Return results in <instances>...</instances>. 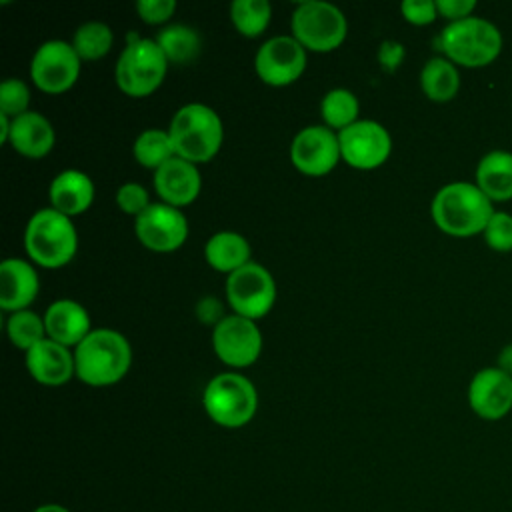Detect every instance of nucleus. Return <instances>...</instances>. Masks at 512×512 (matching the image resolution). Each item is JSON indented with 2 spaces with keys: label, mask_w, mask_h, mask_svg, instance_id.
<instances>
[{
  "label": "nucleus",
  "mask_w": 512,
  "mask_h": 512,
  "mask_svg": "<svg viewBox=\"0 0 512 512\" xmlns=\"http://www.w3.org/2000/svg\"><path fill=\"white\" fill-rule=\"evenodd\" d=\"M434 224L448 236L468 238L482 234L494 214V204L474 182H450L442 186L430 204Z\"/></svg>",
  "instance_id": "nucleus-1"
},
{
  "label": "nucleus",
  "mask_w": 512,
  "mask_h": 512,
  "mask_svg": "<svg viewBox=\"0 0 512 512\" xmlns=\"http://www.w3.org/2000/svg\"><path fill=\"white\" fill-rule=\"evenodd\" d=\"M74 364L76 378L86 386H112L128 374L132 348L120 332L112 328H96L74 348Z\"/></svg>",
  "instance_id": "nucleus-2"
},
{
  "label": "nucleus",
  "mask_w": 512,
  "mask_h": 512,
  "mask_svg": "<svg viewBox=\"0 0 512 512\" xmlns=\"http://www.w3.org/2000/svg\"><path fill=\"white\" fill-rule=\"evenodd\" d=\"M504 46L502 32L486 18L470 16L450 22L438 36V50L462 68H484L492 64Z\"/></svg>",
  "instance_id": "nucleus-3"
},
{
  "label": "nucleus",
  "mask_w": 512,
  "mask_h": 512,
  "mask_svg": "<svg viewBox=\"0 0 512 512\" xmlns=\"http://www.w3.org/2000/svg\"><path fill=\"white\" fill-rule=\"evenodd\" d=\"M168 134L178 158L204 164L218 154L224 140V126L210 106L190 102L172 116Z\"/></svg>",
  "instance_id": "nucleus-4"
},
{
  "label": "nucleus",
  "mask_w": 512,
  "mask_h": 512,
  "mask_svg": "<svg viewBox=\"0 0 512 512\" xmlns=\"http://www.w3.org/2000/svg\"><path fill=\"white\" fill-rule=\"evenodd\" d=\"M24 250L42 268L68 264L78 250V234L72 220L54 208L34 212L24 230Z\"/></svg>",
  "instance_id": "nucleus-5"
},
{
  "label": "nucleus",
  "mask_w": 512,
  "mask_h": 512,
  "mask_svg": "<svg viewBox=\"0 0 512 512\" xmlns=\"http://www.w3.org/2000/svg\"><path fill=\"white\" fill-rule=\"evenodd\" d=\"M168 70V60L154 38L126 36V46L116 60V84L132 98L150 96L160 88Z\"/></svg>",
  "instance_id": "nucleus-6"
},
{
  "label": "nucleus",
  "mask_w": 512,
  "mask_h": 512,
  "mask_svg": "<svg viewBox=\"0 0 512 512\" xmlns=\"http://www.w3.org/2000/svg\"><path fill=\"white\" fill-rule=\"evenodd\" d=\"M202 404L210 420L218 426L240 428L254 418L258 392L246 376L238 372H222L206 384Z\"/></svg>",
  "instance_id": "nucleus-7"
},
{
  "label": "nucleus",
  "mask_w": 512,
  "mask_h": 512,
  "mask_svg": "<svg viewBox=\"0 0 512 512\" xmlns=\"http://www.w3.org/2000/svg\"><path fill=\"white\" fill-rule=\"evenodd\" d=\"M292 36L310 52H332L346 38V18L340 8L320 0L300 2L292 12Z\"/></svg>",
  "instance_id": "nucleus-8"
},
{
  "label": "nucleus",
  "mask_w": 512,
  "mask_h": 512,
  "mask_svg": "<svg viewBox=\"0 0 512 512\" xmlns=\"http://www.w3.org/2000/svg\"><path fill=\"white\" fill-rule=\"evenodd\" d=\"M226 300L234 314L258 320L266 316L276 302V282L258 262H248L226 278Z\"/></svg>",
  "instance_id": "nucleus-9"
},
{
  "label": "nucleus",
  "mask_w": 512,
  "mask_h": 512,
  "mask_svg": "<svg viewBox=\"0 0 512 512\" xmlns=\"http://www.w3.org/2000/svg\"><path fill=\"white\" fill-rule=\"evenodd\" d=\"M80 56L70 42L48 40L38 46L30 62V78L34 86L46 94H62L70 90L80 76Z\"/></svg>",
  "instance_id": "nucleus-10"
},
{
  "label": "nucleus",
  "mask_w": 512,
  "mask_h": 512,
  "mask_svg": "<svg viewBox=\"0 0 512 512\" xmlns=\"http://www.w3.org/2000/svg\"><path fill=\"white\" fill-rule=\"evenodd\" d=\"M336 134L342 160L358 170L382 166L392 152V138L376 120H358Z\"/></svg>",
  "instance_id": "nucleus-11"
},
{
  "label": "nucleus",
  "mask_w": 512,
  "mask_h": 512,
  "mask_svg": "<svg viewBox=\"0 0 512 512\" xmlns=\"http://www.w3.org/2000/svg\"><path fill=\"white\" fill-rule=\"evenodd\" d=\"M212 348L220 362L232 368L254 364L262 352V334L254 320L230 314L212 330Z\"/></svg>",
  "instance_id": "nucleus-12"
},
{
  "label": "nucleus",
  "mask_w": 512,
  "mask_h": 512,
  "mask_svg": "<svg viewBox=\"0 0 512 512\" xmlns=\"http://www.w3.org/2000/svg\"><path fill=\"white\" fill-rule=\"evenodd\" d=\"M306 60V48L294 36H274L258 48L254 68L264 84L280 88L304 74Z\"/></svg>",
  "instance_id": "nucleus-13"
},
{
  "label": "nucleus",
  "mask_w": 512,
  "mask_h": 512,
  "mask_svg": "<svg viewBox=\"0 0 512 512\" xmlns=\"http://www.w3.org/2000/svg\"><path fill=\"white\" fill-rule=\"evenodd\" d=\"M290 160L304 176H326L342 160L338 134L328 126H306L290 144Z\"/></svg>",
  "instance_id": "nucleus-14"
},
{
  "label": "nucleus",
  "mask_w": 512,
  "mask_h": 512,
  "mask_svg": "<svg viewBox=\"0 0 512 512\" xmlns=\"http://www.w3.org/2000/svg\"><path fill=\"white\" fill-rule=\"evenodd\" d=\"M136 238L142 246L154 252H172L180 248L188 238V220L180 212L164 202H152L134 222Z\"/></svg>",
  "instance_id": "nucleus-15"
},
{
  "label": "nucleus",
  "mask_w": 512,
  "mask_h": 512,
  "mask_svg": "<svg viewBox=\"0 0 512 512\" xmlns=\"http://www.w3.org/2000/svg\"><path fill=\"white\" fill-rule=\"evenodd\" d=\"M468 406L488 422L502 420L512 410V376L498 366L480 368L468 384Z\"/></svg>",
  "instance_id": "nucleus-16"
},
{
  "label": "nucleus",
  "mask_w": 512,
  "mask_h": 512,
  "mask_svg": "<svg viewBox=\"0 0 512 512\" xmlns=\"http://www.w3.org/2000/svg\"><path fill=\"white\" fill-rule=\"evenodd\" d=\"M200 172L198 166L174 156L154 172V190L164 204L182 208L192 204L200 194Z\"/></svg>",
  "instance_id": "nucleus-17"
},
{
  "label": "nucleus",
  "mask_w": 512,
  "mask_h": 512,
  "mask_svg": "<svg viewBox=\"0 0 512 512\" xmlns=\"http://www.w3.org/2000/svg\"><path fill=\"white\" fill-rule=\"evenodd\" d=\"M26 368L44 386H62L76 376L74 352L50 338L40 340L26 352Z\"/></svg>",
  "instance_id": "nucleus-18"
},
{
  "label": "nucleus",
  "mask_w": 512,
  "mask_h": 512,
  "mask_svg": "<svg viewBox=\"0 0 512 512\" xmlns=\"http://www.w3.org/2000/svg\"><path fill=\"white\" fill-rule=\"evenodd\" d=\"M40 280L34 266L22 258H6L0 264V308L4 312L28 310L36 300Z\"/></svg>",
  "instance_id": "nucleus-19"
},
{
  "label": "nucleus",
  "mask_w": 512,
  "mask_h": 512,
  "mask_svg": "<svg viewBox=\"0 0 512 512\" xmlns=\"http://www.w3.org/2000/svg\"><path fill=\"white\" fill-rule=\"evenodd\" d=\"M46 336L66 348L78 346L92 330L86 308L70 298L54 300L44 312Z\"/></svg>",
  "instance_id": "nucleus-20"
},
{
  "label": "nucleus",
  "mask_w": 512,
  "mask_h": 512,
  "mask_svg": "<svg viewBox=\"0 0 512 512\" xmlns=\"http://www.w3.org/2000/svg\"><path fill=\"white\" fill-rule=\"evenodd\" d=\"M56 142L54 128L48 118L30 110L12 120L8 144L22 156L38 160L44 158Z\"/></svg>",
  "instance_id": "nucleus-21"
},
{
  "label": "nucleus",
  "mask_w": 512,
  "mask_h": 512,
  "mask_svg": "<svg viewBox=\"0 0 512 512\" xmlns=\"http://www.w3.org/2000/svg\"><path fill=\"white\" fill-rule=\"evenodd\" d=\"M50 204L60 214L72 218L86 212L94 202V182L80 170H62L50 182Z\"/></svg>",
  "instance_id": "nucleus-22"
},
{
  "label": "nucleus",
  "mask_w": 512,
  "mask_h": 512,
  "mask_svg": "<svg viewBox=\"0 0 512 512\" xmlns=\"http://www.w3.org/2000/svg\"><path fill=\"white\" fill-rule=\"evenodd\" d=\"M474 184L488 196L492 204L512 200V152H486L476 164Z\"/></svg>",
  "instance_id": "nucleus-23"
},
{
  "label": "nucleus",
  "mask_w": 512,
  "mask_h": 512,
  "mask_svg": "<svg viewBox=\"0 0 512 512\" xmlns=\"http://www.w3.org/2000/svg\"><path fill=\"white\" fill-rule=\"evenodd\" d=\"M204 258L214 270L232 274L250 262V244L238 232H216L204 246Z\"/></svg>",
  "instance_id": "nucleus-24"
},
{
  "label": "nucleus",
  "mask_w": 512,
  "mask_h": 512,
  "mask_svg": "<svg viewBox=\"0 0 512 512\" xmlns=\"http://www.w3.org/2000/svg\"><path fill=\"white\" fill-rule=\"evenodd\" d=\"M420 88L424 96L432 102H450L456 98L460 90V72L458 66L452 64L444 56L430 58L420 72Z\"/></svg>",
  "instance_id": "nucleus-25"
},
{
  "label": "nucleus",
  "mask_w": 512,
  "mask_h": 512,
  "mask_svg": "<svg viewBox=\"0 0 512 512\" xmlns=\"http://www.w3.org/2000/svg\"><path fill=\"white\" fill-rule=\"evenodd\" d=\"M154 40L164 52L168 64H188L200 54L202 48L198 32L186 24H170L162 28Z\"/></svg>",
  "instance_id": "nucleus-26"
},
{
  "label": "nucleus",
  "mask_w": 512,
  "mask_h": 512,
  "mask_svg": "<svg viewBox=\"0 0 512 512\" xmlns=\"http://www.w3.org/2000/svg\"><path fill=\"white\" fill-rule=\"evenodd\" d=\"M132 152L140 166L150 168L154 172L176 156L168 130H158V128H148L140 132L138 138L134 140Z\"/></svg>",
  "instance_id": "nucleus-27"
},
{
  "label": "nucleus",
  "mask_w": 512,
  "mask_h": 512,
  "mask_svg": "<svg viewBox=\"0 0 512 512\" xmlns=\"http://www.w3.org/2000/svg\"><path fill=\"white\" fill-rule=\"evenodd\" d=\"M358 112H360L358 98L346 88H334L326 92L320 102L322 120L334 132H340L350 124L358 122Z\"/></svg>",
  "instance_id": "nucleus-28"
},
{
  "label": "nucleus",
  "mask_w": 512,
  "mask_h": 512,
  "mask_svg": "<svg viewBox=\"0 0 512 512\" xmlns=\"http://www.w3.org/2000/svg\"><path fill=\"white\" fill-rule=\"evenodd\" d=\"M230 18L242 36L256 38L266 32L272 18V6L266 0H234Z\"/></svg>",
  "instance_id": "nucleus-29"
},
{
  "label": "nucleus",
  "mask_w": 512,
  "mask_h": 512,
  "mask_svg": "<svg viewBox=\"0 0 512 512\" xmlns=\"http://www.w3.org/2000/svg\"><path fill=\"white\" fill-rule=\"evenodd\" d=\"M114 42L112 28L104 22H86L76 28L72 38V48L80 60H100L104 58Z\"/></svg>",
  "instance_id": "nucleus-30"
},
{
  "label": "nucleus",
  "mask_w": 512,
  "mask_h": 512,
  "mask_svg": "<svg viewBox=\"0 0 512 512\" xmlns=\"http://www.w3.org/2000/svg\"><path fill=\"white\" fill-rule=\"evenodd\" d=\"M6 332L10 342L28 352L32 346H36L40 340L48 338L46 336V326H44V318H40L36 312L32 310H20V312H12L8 322H6Z\"/></svg>",
  "instance_id": "nucleus-31"
},
{
  "label": "nucleus",
  "mask_w": 512,
  "mask_h": 512,
  "mask_svg": "<svg viewBox=\"0 0 512 512\" xmlns=\"http://www.w3.org/2000/svg\"><path fill=\"white\" fill-rule=\"evenodd\" d=\"M28 106H30L28 86L18 78H6L0 84V114L14 120V118L30 112Z\"/></svg>",
  "instance_id": "nucleus-32"
},
{
  "label": "nucleus",
  "mask_w": 512,
  "mask_h": 512,
  "mask_svg": "<svg viewBox=\"0 0 512 512\" xmlns=\"http://www.w3.org/2000/svg\"><path fill=\"white\" fill-rule=\"evenodd\" d=\"M482 236L488 248L496 252H512V214L494 210Z\"/></svg>",
  "instance_id": "nucleus-33"
},
{
  "label": "nucleus",
  "mask_w": 512,
  "mask_h": 512,
  "mask_svg": "<svg viewBox=\"0 0 512 512\" xmlns=\"http://www.w3.org/2000/svg\"><path fill=\"white\" fill-rule=\"evenodd\" d=\"M116 204L124 214H130L138 218L152 202L148 198V192L138 182H126L116 192Z\"/></svg>",
  "instance_id": "nucleus-34"
},
{
  "label": "nucleus",
  "mask_w": 512,
  "mask_h": 512,
  "mask_svg": "<svg viewBox=\"0 0 512 512\" xmlns=\"http://www.w3.org/2000/svg\"><path fill=\"white\" fill-rule=\"evenodd\" d=\"M176 10L174 0H138L136 2V12L142 22L146 24H164L172 18Z\"/></svg>",
  "instance_id": "nucleus-35"
},
{
  "label": "nucleus",
  "mask_w": 512,
  "mask_h": 512,
  "mask_svg": "<svg viewBox=\"0 0 512 512\" xmlns=\"http://www.w3.org/2000/svg\"><path fill=\"white\" fill-rule=\"evenodd\" d=\"M400 12L404 20L414 26H426L438 18L436 0H404L400 4Z\"/></svg>",
  "instance_id": "nucleus-36"
},
{
  "label": "nucleus",
  "mask_w": 512,
  "mask_h": 512,
  "mask_svg": "<svg viewBox=\"0 0 512 512\" xmlns=\"http://www.w3.org/2000/svg\"><path fill=\"white\" fill-rule=\"evenodd\" d=\"M436 10H438V16L446 18L450 24V22L470 18L476 10V2L474 0H436Z\"/></svg>",
  "instance_id": "nucleus-37"
},
{
  "label": "nucleus",
  "mask_w": 512,
  "mask_h": 512,
  "mask_svg": "<svg viewBox=\"0 0 512 512\" xmlns=\"http://www.w3.org/2000/svg\"><path fill=\"white\" fill-rule=\"evenodd\" d=\"M404 56H406V50L396 40H384L378 48V62L388 72H394L404 62Z\"/></svg>",
  "instance_id": "nucleus-38"
},
{
  "label": "nucleus",
  "mask_w": 512,
  "mask_h": 512,
  "mask_svg": "<svg viewBox=\"0 0 512 512\" xmlns=\"http://www.w3.org/2000/svg\"><path fill=\"white\" fill-rule=\"evenodd\" d=\"M196 316L202 324H212V326H216L218 322H222L226 318L222 302L216 296L200 298L196 304Z\"/></svg>",
  "instance_id": "nucleus-39"
},
{
  "label": "nucleus",
  "mask_w": 512,
  "mask_h": 512,
  "mask_svg": "<svg viewBox=\"0 0 512 512\" xmlns=\"http://www.w3.org/2000/svg\"><path fill=\"white\" fill-rule=\"evenodd\" d=\"M496 366L506 372L508 376H512V344H506L498 356H496Z\"/></svg>",
  "instance_id": "nucleus-40"
},
{
  "label": "nucleus",
  "mask_w": 512,
  "mask_h": 512,
  "mask_svg": "<svg viewBox=\"0 0 512 512\" xmlns=\"http://www.w3.org/2000/svg\"><path fill=\"white\" fill-rule=\"evenodd\" d=\"M10 126H12V118H8V116L0 114V142H8Z\"/></svg>",
  "instance_id": "nucleus-41"
},
{
  "label": "nucleus",
  "mask_w": 512,
  "mask_h": 512,
  "mask_svg": "<svg viewBox=\"0 0 512 512\" xmlns=\"http://www.w3.org/2000/svg\"><path fill=\"white\" fill-rule=\"evenodd\" d=\"M32 512H70V510L64 508V506H60V504H42V506H38V508L32 510Z\"/></svg>",
  "instance_id": "nucleus-42"
}]
</instances>
